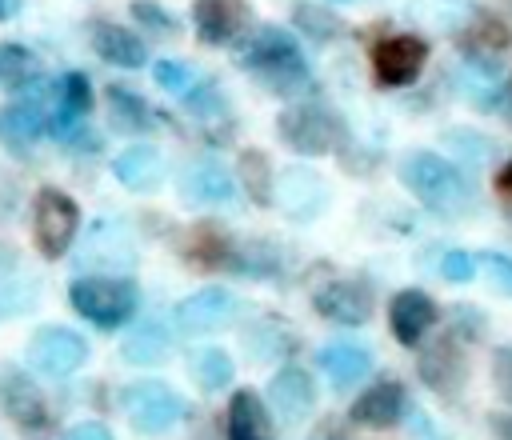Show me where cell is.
I'll use <instances>...</instances> for the list:
<instances>
[{"instance_id":"1","label":"cell","mask_w":512,"mask_h":440,"mask_svg":"<svg viewBox=\"0 0 512 440\" xmlns=\"http://www.w3.org/2000/svg\"><path fill=\"white\" fill-rule=\"evenodd\" d=\"M240 68L244 72H252L268 92H276V96H300V92H308L312 88V68H308V60H304V52L296 48V40L284 32V28H276V24H264V28H256L248 40H244V48H240Z\"/></svg>"},{"instance_id":"2","label":"cell","mask_w":512,"mask_h":440,"mask_svg":"<svg viewBox=\"0 0 512 440\" xmlns=\"http://www.w3.org/2000/svg\"><path fill=\"white\" fill-rule=\"evenodd\" d=\"M396 172H400V184L416 200H424L432 212L456 216L472 200L464 172L456 164H448L444 156H436V152H408V156H400V168Z\"/></svg>"},{"instance_id":"3","label":"cell","mask_w":512,"mask_h":440,"mask_svg":"<svg viewBox=\"0 0 512 440\" xmlns=\"http://www.w3.org/2000/svg\"><path fill=\"white\" fill-rule=\"evenodd\" d=\"M68 304L76 316H84L88 324L112 332L124 328L136 308H140V288L128 276H100V272H84L68 284Z\"/></svg>"},{"instance_id":"4","label":"cell","mask_w":512,"mask_h":440,"mask_svg":"<svg viewBox=\"0 0 512 440\" xmlns=\"http://www.w3.org/2000/svg\"><path fill=\"white\" fill-rule=\"evenodd\" d=\"M280 140L300 156H328L344 140V124L328 104H296L276 116Z\"/></svg>"},{"instance_id":"5","label":"cell","mask_w":512,"mask_h":440,"mask_svg":"<svg viewBox=\"0 0 512 440\" xmlns=\"http://www.w3.org/2000/svg\"><path fill=\"white\" fill-rule=\"evenodd\" d=\"M136 264V244L124 220L100 216L88 224L76 248V268L80 272H100V276H124Z\"/></svg>"},{"instance_id":"6","label":"cell","mask_w":512,"mask_h":440,"mask_svg":"<svg viewBox=\"0 0 512 440\" xmlns=\"http://www.w3.org/2000/svg\"><path fill=\"white\" fill-rule=\"evenodd\" d=\"M80 232V208L68 192L60 188H40L32 200V236H36V252L48 260H60L72 240Z\"/></svg>"},{"instance_id":"7","label":"cell","mask_w":512,"mask_h":440,"mask_svg":"<svg viewBox=\"0 0 512 440\" xmlns=\"http://www.w3.org/2000/svg\"><path fill=\"white\" fill-rule=\"evenodd\" d=\"M120 408L132 420V428L144 432V436H156V432L172 428L188 412L184 396L172 384H164V380H132L120 392Z\"/></svg>"},{"instance_id":"8","label":"cell","mask_w":512,"mask_h":440,"mask_svg":"<svg viewBox=\"0 0 512 440\" xmlns=\"http://www.w3.org/2000/svg\"><path fill=\"white\" fill-rule=\"evenodd\" d=\"M428 64V44L412 32H396L372 44V76L380 88H404L412 84Z\"/></svg>"},{"instance_id":"9","label":"cell","mask_w":512,"mask_h":440,"mask_svg":"<svg viewBox=\"0 0 512 440\" xmlns=\"http://www.w3.org/2000/svg\"><path fill=\"white\" fill-rule=\"evenodd\" d=\"M84 360H88V340L72 328L52 324L28 340V364L44 376H72Z\"/></svg>"},{"instance_id":"10","label":"cell","mask_w":512,"mask_h":440,"mask_svg":"<svg viewBox=\"0 0 512 440\" xmlns=\"http://www.w3.org/2000/svg\"><path fill=\"white\" fill-rule=\"evenodd\" d=\"M0 408L24 432H40V428L52 424V408H48L44 392L36 388V380L24 368H4L0 372Z\"/></svg>"},{"instance_id":"11","label":"cell","mask_w":512,"mask_h":440,"mask_svg":"<svg viewBox=\"0 0 512 440\" xmlns=\"http://www.w3.org/2000/svg\"><path fill=\"white\" fill-rule=\"evenodd\" d=\"M236 308H240V300L228 288H200V292H192L176 304L172 320L184 336H200V332H212V328L228 324L236 316Z\"/></svg>"},{"instance_id":"12","label":"cell","mask_w":512,"mask_h":440,"mask_svg":"<svg viewBox=\"0 0 512 440\" xmlns=\"http://www.w3.org/2000/svg\"><path fill=\"white\" fill-rule=\"evenodd\" d=\"M436 320H440V308H436V300H432L428 292H420V288H404V292H396L392 304H388L392 336H396L404 348H416V344L432 332Z\"/></svg>"},{"instance_id":"13","label":"cell","mask_w":512,"mask_h":440,"mask_svg":"<svg viewBox=\"0 0 512 440\" xmlns=\"http://www.w3.org/2000/svg\"><path fill=\"white\" fill-rule=\"evenodd\" d=\"M180 196H184L188 204L220 208V204H232L236 180H232V172H228L220 160L200 156V160H192V164L180 172Z\"/></svg>"},{"instance_id":"14","label":"cell","mask_w":512,"mask_h":440,"mask_svg":"<svg viewBox=\"0 0 512 440\" xmlns=\"http://www.w3.org/2000/svg\"><path fill=\"white\" fill-rule=\"evenodd\" d=\"M312 308L340 328H360L372 316V292L360 280H332L316 292Z\"/></svg>"},{"instance_id":"15","label":"cell","mask_w":512,"mask_h":440,"mask_svg":"<svg viewBox=\"0 0 512 440\" xmlns=\"http://www.w3.org/2000/svg\"><path fill=\"white\" fill-rule=\"evenodd\" d=\"M192 24L204 44H232L252 24V8L244 0H196Z\"/></svg>"},{"instance_id":"16","label":"cell","mask_w":512,"mask_h":440,"mask_svg":"<svg viewBox=\"0 0 512 440\" xmlns=\"http://www.w3.org/2000/svg\"><path fill=\"white\" fill-rule=\"evenodd\" d=\"M52 112H44V132H56V136H68L72 128H80V120L88 116L92 108V84L84 72H64L52 88Z\"/></svg>"},{"instance_id":"17","label":"cell","mask_w":512,"mask_h":440,"mask_svg":"<svg viewBox=\"0 0 512 440\" xmlns=\"http://www.w3.org/2000/svg\"><path fill=\"white\" fill-rule=\"evenodd\" d=\"M268 404H272V412H276L280 420H288V424L304 420V416L316 408V384H312V376H308L300 364H284V368L268 380Z\"/></svg>"},{"instance_id":"18","label":"cell","mask_w":512,"mask_h":440,"mask_svg":"<svg viewBox=\"0 0 512 440\" xmlns=\"http://www.w3.org/2000/svg\"><path fill=\"white\" fill-rule=\"evenodd\" d=\"M420 380L432 392H440L444 400L448 396H460V388L468 380V364H464V352H460V344L452 336L440 340V344H432V348H424V356H420Z\"/></svg>"},{"instance_id":"19","label":"cell","mask_w":512,"mask_h":440,"mask_svg":"<svg viewBox=\"0 0 512 440\" xmlns=\"http://www.w3.org/2000/svg\"><path fill=\"white\" fill-rule=\"evenodd\" d=\"M400 416H404V384L400 380H376V384H368L352 400V408H348V420L352 424H364V428H392Z\"/></svg>"},{"instance_id":"20","label":"cell","mask_w":512,"mask_h":440,"mask_svg":"<svg viewBox=\"0 0 512 440\" xmlns=\"http://www.w3.org/2000/svg\"><path fill=\"white\" fill-rule=\"evenodd\" d=\"M272 200H280V208H284L288 216L312 220V216L324 208L328 192H324V184H320L316 172H308V168H288V172H280V180L272 184Z\"/></svg>"},{"instance_id":"21","label":"cell","mask_w":512,"mask_h":440,"mask_svg":"<svg viewBox=\"0 0 512 440\" xmlns=\"http://www.w3.org/2000/svg\"><path fill=\"white\" fill-rule=\"evenodd\" d=\"M316 364H320V372L328 376L332 388L348 392L352 384H360L372 372V352L364 344H356V340H332V344L320 348Z\"/></svg>"},{"instance_id":"22","label":"cell","mask_w":512,"mask_h":440,"mask_svg":"<svg viewBox=\"0 0 512 440\" xmlns=\"http://www.w3.org/2000/svg\"><path fill=\"white\" fill-rule=\"evenodd\" d=\"M224 432H228V440H276L268 408H264V400L252 388L232 392L228 416H224Z\"/></svg>"},{"instance_id":"23","label":"cell","mask_w":512,"mask_h":440,"mask_svg":"<svg viewBox=\"0 0 512 440\" xmlns=\"http://www.w3.org/2000/svg\"><path fill=\"white\" fill-rule=\"evenodd\" d=\"M112 172L128 192H156L164 180V156L152 144H132L112 160Z\"/></svg>"},{"instance_id":"24","label":"cell","mask_w":512,"mask_h":440,"mask_svg":"<svg viewBox=\"0 0 512 440\" xmlns=\"http://www.w3.org/2000/svg\"><path fill=\"white\" fill-rule=\"evenodd\" d=\"M92 48L116 68H144V60H148L144 40L136 32H128L124 24H112V20L92 24Z\"/></svg>"},{"instance_id":"25","label":"cell","mask_w":512,"mask_h":440,"mask_svg":"<svg viewBox=\"0 0 512 440\" xmlns=\"http://www.w3.org/2000/svg\"><path fill=\"white\" fill-rule=\"evenodd\" d=\"M36 308V280L20 268L16 252L0 248V320L24 316Z\"/></svg>"},{"instance_id":"26","label":"cell","mask_w":512,"mask_h":440,"mask_svg":"<svg viewBox=\"0 0 512 440\" xmlns=\"http://www.w3.org/2000/svg\"><path fill=\"white\" fill-rule=\"evenodd\" d=\"M408 20L428 32H464V24L476 16L472 0H408Z\"/></svg>"},{"instance_id":"27","label":"cell","mask_w":512,"mask_h":440,"mask_svg":"<svg viewBox=\"0 0 512 440\" xmlns=\"http://www.w3.org/2000/svg\"><path fill=\"white\" fill-rule=\"evenodd\" d=\"M232 256V236L216 224H196L184 236V260L196 268H228Z\"/></svg>"},{"instance_id":"28","label":"cell","mask_w":512,"mask_h":440,"mask_svg":"<svg viewBox=\"0 0 512 440\" xmlns=\"http://www.w3.org/2000/svg\"><path fill=\"white\" fill-rule=\"evenodd\" d=\"M168 348H172V332H168L160 320H144V324H136V328L124 336L120 356H124L128 364L148 368V364H160V360L168 356Z\"/></svg>"},{"instance_id":"29","label":"cell","mask_w":512,"mask_h":440,"mask_svg":"<svg viewBox=\"0 0 512 440\" xmlns=\"http://www.w3.org/2000/svg\"><path fill=\"white\" fill-rule=\"evenodd\" d=\"M108 108H112V124L124 128V132H148V128L156 124L148 100L136 96V92L124 88V84H112V88H108Z\"/></svg>"},{"instance_id":"30","label":"cell","mask_w":512,"mask_h":440,"mask_svg":"<svg viewBox=\"0 0 512 440\" xmlns=\"http://www.w3.org/2000/svg\"><path fill=\"white\" fill-rule=\"evenodd\" d=\"M44 132V108L24 100V104H8L0 108V136L8 144H32Z\"/></svg>"},{"instance_id":"31","label":"cell","mask_w":512,"mask_h":440,"mask_svg":"<svg viewBox=\"0 0 512 440\" xmlns=\"http://www.w3.org/2000/svg\"><path fill=\"white\" fill-rule=\"evenodd\" d=\"M468 32L460 36V44H464V52H504L508 48V24L500 20V16H492V12H476L468 24H464Z\"/></svg>"},{"instance_id":"32","label":"cell","mask_w":512,"mask_h":440,"mask_svg":"<svg viewBox=\"0 0 512 440\" xmlns=\"http://www.w3.org/2000/svg\"><path fill=\"white\" fill-rule=\"evenodd\" d=\"M188 372H192V380H196L204 392H220V388L232 380L236 364H232V356H228L224 348H200V352H192Z\"/></svg>"},{"instance_id":"33","label":"cell","mask_w":512,"mask_h":440,"mask_svg":"<svg viewBox=\"0 0 512 440\" xmlns=\"http://www.w3.org/2000/svg\"><path fill=\"white\" fill-rule=\"evenodd\" d=\"M40 80V60L24 44H0V84L4 88H32Z\"/></svg>"},{"instance_id":"34","label":"cell","mask_w":512,"mask_h":440,"mask_svg":"<svg viewBox=\"0 0 512 440\" xmlns=\"http://www.w3.org/2000/svg\"><path fill=\"white\" fill-rule=\"evenodd\" d=\"M456 88H460L472 104H480V108H496V104H500V80H496L492 68H480V60H468V64L456 72Z\"/></svg>"},{"instance_id":"35","label":"cell","mask_w":512,"mask_h":440,"mask_svg":"<svg viewBox=\"0 0 512 440\" xmlns=\"http://www.w3.org/2000/svg\"><path fill=\"white\" fill-rule=\"evenodd\" d=\"M240 180H244V192L252 196V204H272V164L264 152H256V148L240 152Z\"/></svg>"},{"instance_id":"36","label":"cell","mask_w":512,"mask_h":440,"mask_svg":"<svg viewBox=\"0 0 512 440\" xmlns=\"http://www.w3.org/2000/svg\"><path fill=\"white\" fill-rule=\"evenodd\" d=\"M228 268L240 276H272L276 272V248L268 240H248V244H232Z\"/></svg>"},{"instance_id":"37","label":"cell","mask_w":512,"mask_h":440,"mask_svg":"<svg viewBox=\"0 0 512 440\" xmlns=\"http://www.w3.org/2000/svg\"><path fill=\"white\" fill-rule=\"evenodd\" d=\"M292 20H296V28H300L304 36H312V40H320V44H328V40H336V36L344 32L340 16H332V12L320 8V4H296V8H292Z\"/></svg>"},{"instance_id":"38","label":"cell","mask_w":512,"mask_h":440,"mask_svg":"<svg viewBox=\"0 0 512 440\" xmlns=\"http://www.w3.org/2000/svg\"><path fill=\"white\" fill-rule=\"evenodd\" d=\"M448 144H452L468 164H488V160L496 156V144H492L488 136L468 132V128H452V132H448Z\"/></svg>"},{"instance_id":"39","label":"cell","mask_w":512,"mask_h":440,"mask_svg":"<svg viewBox=\"0 0 512 440\" xmlns=\"http://www.w3.org/2000/svg\"><path fill=\"white\" fill-rule=\"evenodd\" d=\"M152 76H156V84H160L164 92H176V96H184V92L196 84V72H192L188 64H180V60H160V64L152 68Z\"/></svg>"},{"instance_id":"40","label":"cell","mask_w":512,"mask_h":440,"mask_svg":"<svg viewBox=\"0 0 512 440\" xmlns=\"http://www.w3.org/2000/svg\"><path fill=\"white\" fill-rule=\"evenodd\" d=\"M476 268H480L500 292L512 296V256H508V252H492V248H488V252L476 256Z\"/></svg>"},{"instance_id":"41","label":"cell","mask_w":512,"mask_h":440,"mask_svg":"<svg viewBox=\"0 0 512 440\" xmlns=\"http://www.w3.org/2000/svg\"><path fill=\"white\" fill-rule=\"evenodd\" d=\"M440 276H444V280H452V284H468V280L476 276V256H472V252H464V248L444 252V256H440Z\"/></svg>"},{"instance_id":"42","label":"cell","mask_w":512,"mask_h":440,"mask_svg":"<svg viewBox=\"0 0 512 440\" xmlns=\"http://www.w3.org/2000/svg\"><path fill=\"white\" fill-rule=\"evenodd\" d=\"M132 16H136L144 28L160 32V36H172V32H176V20H172L156 0H132Z\"/></svg>"},{"instance_id":"43","label":"cell","mask_w":512,"mask_h":440,"mask_svg":"<svg viewBox=\"0 0 512 440\" xmlns=\"http://www.w3.org/2000/svg\"><path fill=\"white\" fill-rule=\"evenodd\" d=\"M492 364H496L492 372H496V388H500V396L512 400V348H496Z\"/></svg>"},{"instance_id":"44","label":"cell","mask_w":512,"mask_h":440,"mask_svg":"<svg viewBox=\"0 0 512 440\" xmlns=\"http://www.w3.org/2000/svg\"><path fill=\"white\" fill-rule=\"evenodd\" d=\"M64 440H112V432L100 424V420H80V424H72L68 428V436Z\"/></svg>"},{"instance_id":"45","label":"cell","mask_w":512,"mask_h":440,"mask_svg":"<svg viewBox=\"0 0 512 440\" xmlns=\"http://www.w3.org/2000/svg\"><path fill=\"white\" fill-rule=\"evenodd\" d=\"M492 188H496V196L504 200V204H512V160L496 172V180H492Z\"/></svg>"},{"instance_id":"46","label":"cell","mask_w":512,"mask_h":440,"mask_svg":"<svg viewBox=\"0 0 512 440\" xmlns=\"http://www.w3.org/2000/svg\"><path fill=\"white\" fill-rule=\"evenodd\" d=\"M8 12H12V0H0V20H4Z\"/></svg>"},{"instance_id":"47","label":"cell","mask_w":512,"mask_h":440,"mask_svg":"<svg viewBox=\"0 0 512 440\" xmlns=\"http://www.w3.org/2000/svg\"><path fill=\"white\" fill-rule=\"evenodd\" d=\"M336 4H348V0H336Z\"/></svg>"}]
</instances>
